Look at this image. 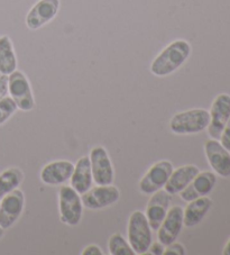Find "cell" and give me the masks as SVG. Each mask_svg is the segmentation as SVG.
<instances>
[{
  "label": "cell",
  "mask_w": 230,
  "mask_h": 255,
  "mask_svg": "<svg viewBox=\"0 0 230 255\" xmlns=\"http://www.w3.org/2000/svg\"><path fill=\"white\" fill-rule=\"evenodd\" d=\"M190 55L191 45L185 39H176L169 44L150 64V72L156 77H167L182 67Z\"/></svg>",
  "instance_id": "obj_1"
},
{
  "label": "cell",
  "mask_w": 230,
  "mask_h": 255,
  "mask_svg": "<svg viewBox=\"0 0 230 255\" xmlns=\"http://www.w3.org/2000/svg\"><path fill=\"white\" fill-rule=\"evenodd\" d=\"M209 122V112L203 108H194L175 114L169 126L172 133L176 135H191L207 129Z\"/></svg>",
  "instance_id": "obj_2"
},
{
  "label": "cell",
  "mask_w": 230,
  "mask_h": 255,
  "mask_svg": "<svg viewBox=\"0 0 230 255\" xmlns=\"http://www.w3.org/2000/svg\"><path fill=\"white\" fill-rule=\"evenodd\" d=\"M128 242L135 254H145L153 242L152 228H150L145 213L135 210L129 216L127 226Z\"/></svg>",
  "instance_id": "obj_3"
},
{
  "label": "cell",
  "mask_w": 230,
  "mask_h": 255,
  "mask_svg": "<svg viewBox=\"0 0 230 255\" xmlns=\"http://www.w3.org/2000/svg\"><path fill=\"white\" fill-rule=\"evenodd\" d=\"M60 219L68 226H77L82 219L83 205L81 195L71 186H63L59 190Z\"/></svg>",
  "instance_id": "obj_4"
},
{
  "label": "cell",
  "mask_w": 230,
  "mask_h": 255,
  "mask_svg": "<svg viewBox=\"0 0 230 255\" xmlns=\"http://www.w3.org/2000/svg\"><path fill=\"white\" fill-rule=\"evenodd\" d=\"M8 92L23 112H30L35 108V99L32 87L25 74L16 70L8 76Z\"/></svg>",
  "instance_id": "obj_5"
},
{
  "label": "cell",
  "mask_w": 230,
  "mask_h": 255,
  "mask_svg": "<svg viewBox=\"0 0 230 255\" xmlns=\"http://www.w3.org/2000/svg\"><path fill=\"white\" fill-rule=\"evenodd\" d=\"M173 170V164L167 160H162L154 163L140 180V192L146 196H152L156 191L164 189Z\"/></svg>",
  "instance_id": "obj_6"
},
{
  "label": "cell",
  "mask_w": 230,
  "mask_h": 255,
  "mask_svg": "<svg viewBox=\"0 0 230 255\" xmlns=\"http://www.w3.org/2000/svg\"><path fill=\"white\" fill-rule=\"evenodd\" d=\"M92 178L97 186L113 184L115 180L114 165L104 146H95L89 154Z\"/></svg>",
  "instance_id": "obj_7"
},
{
  "label": "cell",
  "mask_w": 230,
  "mask_h": 255,
  "mask_svg": "<svg viewBox=\"0 0 230 255\" xmlns=\"http://www.w3.org/2000/svg\"><path fill=\"white\" fill-rule=\"evenodd\" d=\"M210 122L208 125V134L210 138L219 139L224 127L230 118V95L220 94L212 101L210 112Z\"/></svg>",
  "instance_id": "obj_8"
},
{
  "label": "cell",
  "mask_w": 230,
  "mask_h": 255,
  "mask_svg": "<svg viewBox=\"0 0 230 255\" xmlns=\"http://www.w3.org/2000/svg\"><path fill=\"white\" fill-rule=\"evenodd\" d=\"M119 198H120V191L113 184L90 188L87 192L81 195L83 207L91 210L109 207L116 204Z\"/></svg>",
  "instance_id": "obj_9"
},
{
  "label": "cell",
  "mask_w": 230,
  "mask_h": 255,
  "mask_svg": "<svg viewBox=\"0 0 230 255\" xmlns=\"http://www.w3.org/2000/svg\"><path fill=\"white\" fill-rule=\"evenodd\" d=\"M25 207L24 192L18 188L8 193L0 201V226L8 230L18 221Z\"/></svg>",
  "instance_id": "obj_10"
},
{
  "label": "cell",
  "mask_w": 230,
  "mask_h": 255,
  "mask_svg": "<svg viewBox=\"0 0 230 255\" xmlns=\"http://www.w3.org/2000/svg\"><path fill=\"white\" fill-rule=\"evenodd\" d=\"M183 226V208L181 206H172L158 227L157 240L164 246L170 245L178 240Z\"/></svg>",
  "instance_id": "obj_11"
},
{
  "label": "cell",
  "mask_w": 230,
  "mask_h": 255,
  "mask_svg": "<svg viewBox=\"0 0 230 255\" xmlns=\"http://www.w3.org/2000/svg\"><path fill=\"white\" fill-rule=\"evenodd\" d=\"M205 154L211 169L221 178L230 177V152L219 139L210 138L205 143Z\"/></svg>",
  "instance_id": "obj_12"
},
{
  "label": "cell",
  "mask_w": 230,
  "mask_h": 255,
  "mask_svg": "<svg viewBox=\"0 0 230 255\" xmlns=\"http://www.w3.org/2000/svg\"><path fill=\"white\" fill-rule=\"evenodd\" d=\"M59 9L60 0H39L26 16V26L32 30L42 28L55 18Z\"/></svg>",
  "instance_id": "obj_13"
},
{
  "label": "cell",
  "mask_w": 230,
  "mask_h": 255,
  "mask_svg": "<svg viewBox=\"0 0 230 255\" xmlns=\"http://www.w3.org/2000/svg\"><path fill=\"white\" fill-rule=\"evenodd\" d=\"M171 205V195L164 189L153 193L146 206V218L152 231L157 232L162 222L164 221Z\"/></svg>",
  "instance_id": "obj_14"
},
{
  "label": "cell",
  "mask_w": 230,
  "mask_h": 255,
  "mask_svg": "<svg viewBox=\"0 0 230 255\" xmlns=\"http://www.w3.org/2000/svg\"><path fill=\"white\" fill-rule=\"evenodd\" d=\"M217 182V175L212 171H203L199 172L189 186L180 192V196L184 201H191L199 197L208 196L214 190Z\"/></svg>",
  "instance_id": "obj_15"
},
{
  "label": "cell",
  "mask_w": 230,
  "mask_h": 255,
  "mask_svg": "<svg viewBox=\"0 0 230 255\" xmlns=\"http://www.w3.org/2000/svg\"><path fill=\"white\" fill-rule=\"evenodd\" d=\"M74 164L66 160L53 161L41 171V180L46 186H61L69 181L72 175Z\"/></svg>",
  "instance_id": "obj_16"
},
{
  "label": "cell",
  "mask_w": 230,
  "mask_h": 255,
  "mask_svg": "<svg viewBox=\"0 0 230 255\" xmlns=\"http://www.w3.org/2000/svg\"><path fill=\"white\" fill-rule=\"evenodd\" d=\"M199 172L200 170L197 165L187 164L180 166L176 170H173L169 181L165 184L164 190L169 192L171 196L178 195L189 186Z\"/></svg>",
  "instance_id": "obj_17"
},
{
  "label": "cell",
  "mask_w": 230,
  "mask_h": 255,
  "mask_svg": "<svg viewBox=\"0 0 230 255\" xmlns=\"http://www.w3.org/2000/svg\"><path fill=\"white\" fill-rule=\"evenodd\" d=\"M70 181L71 187H72L79 195H82V193L87 192L92 187L94 178H92L89 156H82L78 160L77 164L74 165Z\"/></svg>",
  "instance_id": "obj_18"
},
{
  "label": "cell",
  "mask_w": 230,
  "mask_h": 255,
  "mask_svg": "<svg viewBox=\"0 0 230 255\" xmlns=\"http://www.w3.org/2000/svg\"><path fill=\"white\" fill-rule=\"evenodd\" d=\"M212 199L207 196L199 197L189 201L187 208L183 209V224L187 227H194L202 222L212 207Z\"/></svg>",
  "instance_id": "obj_19"
},
{
  "label": "cell",
  "mask_w": 230,
  "mask_h": 255,
  "mask_svg": "<svg viewBox=\"0 0 230 255\" xmlns=\"http://www.w3.org/2000/svg\"><path fill=\"white\" fill-rule=\"evenodd\" d=\"M17 70V58L9 36L0 37V73L9 76Z\"/></svg>",
  "instance_id": "obj_20"
},
{
  "label": "cell",
  "mask_w": 230,
  "mask_h": 255,
  "mask_svg": "<svg viewBox=\"0 0 230 255\" xmlns=\"http://www.w3.org/2000/svg\"><path fill=\"white\" fill-rule=\"evenodd\" d=\"M25 178L19 168H9L0 174V200L18 188Z\"/></svg>",
  "instance_id": "obj_21"
},
{
  "label": "cell",
  "mask_w": 230,
  "mask_h": 255,
  "mask_svg": "<svg viewBox=\"0 0 230 255\" xmlns=\"http://www.w3.org/2000/svg\"><path fill=\"white\" fill-rule=\"evenodd\" d=\"M108 250L112 255H135L129 242L126 241L125 237L119 233L110 236L108 241Z\"/></svg>",
  "instance_id": "obj_22"
},
{
  "label": "cell",
  "mask_w": 230,
  "mask_h": 255,
  "mask_svg": "<svg viewBox=\"0 0 230 255\" xmlns=\"http://www.w3.org/2000/svg\"><path fill=\"white\" fill-rule=\"evenodd\" d=\"M17 107L16 103L11 97H2L0 99V126L9 120V118L16 113Z\"/></svg>",
  "instance_id": "obj_23"
},
{
  "label": "cell",
  "mask_w": 230,
  "mask_h": 255,
  "mask_svg": "<svg viewBox=\"0 0 230 255\" xmlns=\"http://www.w3.org/2000/svg\"><path fill=\"white\" fill-rule=\"evenodd\" d=\"M164 254L169 255V254H173V255H185L187 254V250H185L184 246L179 243V242H173L170 245L166 246V249L164 250Z\"/></svg>",
  "instance_id": "obj_24"
},
{
  "label": "cell",
  "mask_w": 230,
  "mask_h": 255,
  "mask_svg": "<svg viewBox=\"0 0 230 255\" xmlns=\"http://www.w3.org/2000/svg\"><path fill=\"white\" fill-rule=\"evenodd\" d=\"M219 142L226 149H228L230 152V118L228 120L227 124H226V126L224 127L223 133L220 135Z\"/></svg>",
  "instance_id": "obj_25"
},
{
  "label": "cell",
  "mask_w": 230,
  "mask_h": 255,
  "mask_svg": "<svg viewBox=\"0 0 230 255\" xmlns=\"http://www.w3.org/2000/svg\"><path fill=\"white\" fill-rule=\"evenodd\" d=\"M164 250H165V246L163 245L160 241L152 242V244H150L148 249L150 254H154V255H163L164 254Z\"/></svg>",
  "instance_id": "obj_26"
},
{
  "label": "cell",
  "mask_w": 230,
  "mask_h": 255,
  "mask_svg": "<svg viewBox=\"0 0 230 255\" xmlns=\"http://www.w3.org/2000/svg\"><path fill=\"white\" fill-rule=\"evenodd\" d=\"M81 254L82 255H104V252L101 251V249L98 245L91 244L89 246H87V248L82 251Z\"/></svg>",
  "instance_id": "obj_27"
},
{
  "label": "cell",
  "mask_w": 230,
  "mask_h": 255,
  "mask_svg": "<svg viewBox=\"0 0 230 255\" xmlns=\"http://www.w3.org/2000/svg\"><path fill=\"white\" fill-rule=\"evenodd\" d=\"M8 92V76H0V99L5 97Z\"/></svg>",
  "instance_id": "obj_28"
},
{
  "label": "cell",
  "mask_w": 230,
  "mask_h": 255,
  "mask_svg": "<svg viewBox=\"0 0 230 255\" xmlns=\"http://www.w3.org/2000/svg\"><path fill=\"white\" fill-rule=\"evenodd\" d=\"M224 255H230V239L227 241V243L225 244L224 250H223Z\"/></svg>",
  "instance_id": "obj_29"
},
{
  "label": "cell",
  "mask_w": 230,
  "mask_h": 255,
  "mask_svg": "<svg viewBox=\"0 0 230 255\" xmlns=\"http://www.w3.org/2000/svg\"><path fill=\"white\" fill-rule=\"evenodd\" d=\"M3 235H5V230H3V228L0 226V239H2Z\"/></svg>",
  "instance_id": "obj_30"
}]
</instances>
